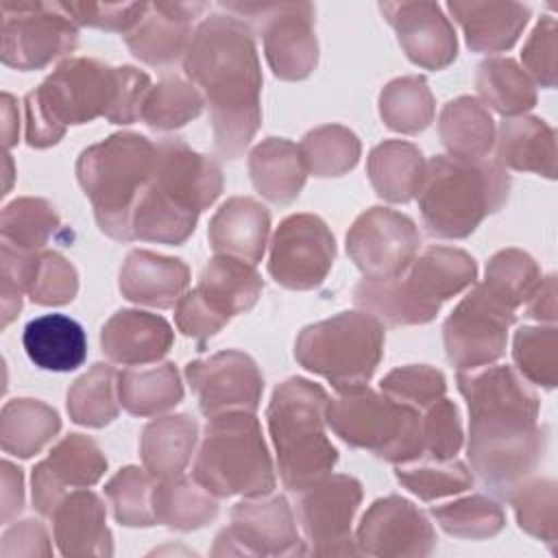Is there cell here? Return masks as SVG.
Returning <instances> with one entry per match:
<instances>
[{
    "label": "cell",
    "mask_w": 558,
    "mask_h": 558,
    "mask_svg": "<svg viewBox=\"0 0 558 558\" xmlns=\"http://www.w3.org/2000/svg\"><path fill=\"white\" fill-rule=\"evenodd\" d=\"M307 174L314 177H342L360 161L357 135L340 124H323L305 133L299 144Z\"/></svg>",
    "instance_id": "obj_44"
},
{
    "label": "cell",
    "mask_w": 558,
    "mask_h": 558,
    "mask_svg": "<svg viewBox=\"0 0 558 558\" xmlns=\"http://www.w3.org/2000/svg\"><path fill=\"white\" fill-rule=\"evenodd\" d=\"M61 429V418L54 408L39 399H11L0 414V447L9 456L33 458Z\"/></svg>",
    "instance_id": "obj_37"
},
{
    "label": "cell",
    "mask_w": 558,
    "mask_h": 558,
    "mask_svg": "<svg viewBox=\"0 0 558 558\" xmlns=\"http://www.w3.org/2000/svg\"><path fill=\"white\" fill-rule=\"evenodd\" d=\"M510 174L497 161L436 155L425 161L416 203L425 233L438 240L469 238L510 196Z\"/></svg>",
    "instance_id": "obj_5"
},
{
    "label": "cell",
    "mask_w": 558,
    "mask_h": 558,
    "mask_svg": "<svg viewBox=\"0 0 558 558\" xmlns=\"http://www.w3.org/2000/svg\"><path fill=\"white\" fill-rule=\"evenodd\" d=\"M541 279V268L532 255L521 248H504L488 259L482 286L517 312L532 296Z\"/></svg>",
    "instance_id": "obj_47"
},
{
    "label": "cell",
    "mask_w": 558,
    "mask_h": 558,
    "mask_svg": "<svg viewBox=\"0 0 558 558\" xmlns=\"http://www.w3.org/2000/svg\"><path fill=\"white\" fill-rule=\"evenodd\" d=\"M78 46V24L61 2L2 0V63L41 70Z\"/></svg>",
    "instance_id": "obj_13"
},
{
    "label": "cell",
    "mask_w": 558,
    "mask_h": 558,
    "mask_svg": "<svg viewBox=\"0 0 558 558\" xmlns=\"http://www.w3.org/2000/svg\"><path fill=\"white\" fill-rule=\"evenodd\" d=\"M514 320V310L495 299L482 283H473L442 325L449 364L458 371L495 364L506 355L508 329Z\"/></svg>",
    "instance_id": "obj_14"
},
{
    "label": "cell",
    "mask_w": 558,
    "mask_h": 558,
    "mask_svg": "<svg viewBox=\"0 0 558 558\" xmlns=\"http://www.w3.org/2000/svg\"><path fill=\"white\" fill-rule=\"evenodd\" d=\"M523 72L534 85L545 89L556 87L558 81V24L551 15H543L530 33L523 52Z\"/></svg>",
    "instance_id": "obj_54"
},
{
    "label": "cell",
    "mask_w": 558,
    "mask_h": 558,
    "mask_svg": "<svg viewBox=\"0 0 558 558\" xmlns=\"http://www.w3.org/2000/svg\"><path fill=\"white\" fill-rule=\"evenodd\" d=\"M262 290V275L253 264L227 255H214L205 264L196 288L190 292L211 316L227 325L233 316L253 310Z\"/></svg>",
    "instance_id": "obj_28"
},
{
    "label": "cell",
    "mask_w": 558,
    "mask_h": 558,
    "mask_svg": "<svg viewBox=\"0 0 558 558\" xmlns=\"http://www.w3.org/2000/svg\"><path fill=\"white\" fill-rule=\"evenodd\" d=\"M421 442L423 458H456L464 445V432L460 410L453 401L442 397L421 412Z\"/></svg>",
    "instance_id": "obj_53"
},
{
    "label": "cell",
    "mask_w": 558,
    "mask_h": 558,
    "mask_svg": "<svg viewBox=\"0 0 558 558\" xmlns=\"http://www.w3.org/2000/svg\"><path fill=\"white\" fill-rule=\"evenodd\" d=\"M153 512L157 523L179 532H192L218 517V501L194 477L177 475L155 482Z\"/></svg>",
    "instance_id": "obj_38"
},
{
    "label": "cell",
    "mask_w": 558,
    "mask_h": 558,
    "mask_svg": "<svg viewBox=\"0 0 558 558\" xmlns=\"http://www.w3.org/2000/svg\"><path fill=\"white\" fill-rule=\"evenodd\" d=\"M153 159L155 144L133 131L113 133L78 155L76 179L105 235L131 242V216L150 177Z\"/></svg>",
    "instance_id": "obj_8"
},
{
    "label": "cell",
    "mask_w": 558,
    "mask_h": 558,
    "mask_svg": "<svg viewBox=\"0 0 558 558\" xmlns=\"http://www.w3.org/2000/svg\"><path fill=\"white\" fill-rule=\"evenodd\" d=\"M61 7L78 26L124 35L142 20L148 2H61Z\"/></svg>",
    "instance_id": "obj_55"
},
{
    "label": "cell",
    "mask_w": 558,
    "mask_h": 558,
    "mask_svg": "<svg viewBox=\"0 0 558 558\" xmlns=\"http://www.w3.org/2000/svg\"><path fill=\"white\" fill-rule=\"evenodd\" d=\"M447 11L462 26L466 46L486 54L510 50L530 20V7L512 0H453Z\"/></svg>",
    "instance_id": "obj_30"
},
{
    "label": "cell",
    "mask_w": 558,
    "mask_h": 558,
    "mask_svg": "<svg viewBox=\"0 0 558 558\" xmlns=\"http://www.w3.org/2000/svg\"><path fill=\"white\" fill-rule=\"evenodd\" d=\"M514 368L530 384L554 390L558 384V329L554 325H523L512 338Z\"/></svg>",
    "instance_id": "obj_50"
},
{
    "label": "cell",
    "mask_w": 558,
    "mask_h": 558,
    "mask_svg": "<svg viewBox=\"0 0 558 558\" xmlns=\"http://www.w3.org/2000/svg\"><path fill=\"white\" fill-rule=\"evenodd\" d=\"M155 482L146 469L124 466L105 484V495L120 525L150 527L157 523L153 512Z\"/></svg>",
    "instance_id": "obj_51"
},
{
    "label": "cell",
    "mask_w": 558,
    "mask_h": 558,
    "mask_svg": "<svg viewBox=\"0 0 558 558\" xmlns=\"http://www.w3.org/2000/svg\"><path fill=\"white\" fill-rule=\"evenodd\" d=\"M70 421L83 427H105L120 412L118 371L111 364L98 362L83 373L68 390Z\"/></svg>",
    "instance_id": "obj_41"
},
{
    "label": "cell",
    "mask_w": 558,
    "mask_h": 558,
    "mask_svg": "<svg viewBox=\"0 0 558 558\" xmlns=\"http://www.w3.org/2000/svg\"><path fill=\"white\" fill-rule=\"evenodd\" d=\"M495 120L473 96L449 100L438 116V135L451 157L484 159L495 146Z\"/></svg>",
    "instance_id": "obj_35"
},
{
    "label": "cell",
    "mask_w": 558,
    "mask_h": 558,
    "mask_svg": "<svg viewBox=\"0 0 558 558\" xmlns=\"http://www.w3.org/2000/svg\"><path fill=\"white\" fill-rule=\"evenodd\" d=\"M327 401L325 388L305 377H290L272 390L266 408L268 432L281 484L290 493L316 484L338 462V449L325 429Z\"/></svg>",
    "instance_id": "obj_7"
},
{
    "label": "cell",
    "mask_w": 558,
    "mask_h": 558,
    "mask_svg": "<svg viewBox=\"0 0 558 558\" xmlns=\"http://www.w3.org/2000/svg\"><path fill=\"white\" fill-rule=\"evenodd\" d=\"M198 442V423L190 414H166L150 421L140 436V458L155 480L183 475Z\"/></svg>",
    "instance_id": "obj_34"
},
{
    "label": "cell",
    "mask_w": 558,
    "mask_h": 558,
    "mask_svg": "<svg viewBox=\"0 0 558 558\" xmlns=\"http://www.w3.org/2000/svg\"><path fill=\"white\" fill-rule=\"evenodd\" d=\"M198 410L211 418L225 412H257L264 377L257 362L238 349L218 351L185 366Z\"/></svg>",
    "instance_id": "obj_19"
},
{
    "label": "cell",
    "mask_w": 558,
    "mask_h": 558,
    "mask_svg": "<svg viewBox=\"0 0 558 558\" xmlns=\"http://www.w3.org/2000/svg\"><path fill=\"white\" fill-rule=\"evenodd\" d=\"M436 541L427 514L399 495L375 499L355 530L357 551L377 558H423L434 551Z\"/></svg>",
    "instance_id": "obj_20"
},
{
    "label": "cell",
    "mask_w": 558,
    "mask_h": 558,
    "mask_svg": "<svg viewBox=\"0 0 558 558\" xmlns=\"http://www.w3.org/2000/svg\"><path fill=\"white\" fill-rule=\"evenodd\" d=\"M150 87V76L133 65L65 59L24 96V140L31 148H50L61 142L68 126L96 118L133 124Z\"/></svg>",
    "instance_id": "obj_3"
},
{
    "label": "cell",
    "mask_w": 558,
    "mask_h": 558,
    "mask_svg": "<svg viewBox=\"0 0 558 558\" xmlns=\"http://www.w3.org/2000/svg\"><path fill=\"white\" fill-rule=\"evenodd\" d=\"M362 484L353 475L329 473L296 493V519L318 556L360 554L353 538V519L362 504Z\"/></svg>",
    "instance_id": "obj_16"
},
{
    "label": "cell",
    "mask_w": 558,
    "mask_h": 558,
    "mask_svg": "<svg viewBox=\"0 0 558 558\" xmlns=\"http://www.w3.org/2000/svg\"><path fill=\"white\" fill-rule=\"evenodd\" d=\"M220 163L179 137L155 144L150 177L131 216V242L183 244L198 216L220 196Z\"/></svg>",
    "instance_id": "obj_4"
},
{
    "label": "cell",
    "mask_w": 558,
    "mask_h": 558,
    "mask_svg": "<svg viewBox=\"0 0 558 558\" xmlns=\"http://www.w3.org/2000/svg\"><path fill=\"white\" fill-rule=\"evenodd\" d=\"M429 514L447 534L469 541L490 538L506 525L504 508L486 495H469L456 501L432 506Z\"/></svg>",
    "instance_id": "obj_48"
},
{
    "label": "cell",
    "mask_w": 558,
    "mask_h": 558,
    "mask_svg": "<svg viewBox=\"0 0 558 558\" xmlns=\"http://www.w3.org/2000/svg\"><path fill=\"white\" fill-rule=\"evenodd\" d=\"M248 174L255 192L275 205L296 201L307 179L299 146L286 137L259 142L248 153Z\"/></svg>",
    "instance_id": "obj_33"
},
{
    "label": "cell",
    "mask_w": 558,
    "mask_h": 558,
    "mask_svg": "<svg viewBox=\"0 0 558 558\" xmlns=\"http://www.w3.org/2000/svg\"><path fill=\"white\" fill-rule=\"evenodd\" d=\"M192 477L216 497L272 493L275 464L253 412H225L207 418Z\"/></svg>",
    "instance_id": "obj_9"
},
{
    "label": "cell",
    "mask_w": 558,
    "mask_h": 558,
    "mask_svg": "<svg viewBox=\"0 0 558 558\" xmlns=\"http://www.w3.org/2000/svg\"><path fill=\"white\" fill-rule=\"evenodd\" d=\"M421 233L414 220L390 207H371L347 233V253L364 279L401 275L418 255Z\"/></svg>",
    "instance_id": "obj_17"
},
{
    "label": "cell",
    "mask_w": 558,
    "mask_h": 558,
    "mask_svg": "<svg viewBox=\"0 0 558 558\" xmlns=\"http://www.w3.org/2000/svg\"><path fill=\"white\" fill-rule=\"evenodd\" d=\"M386 342V325L364 310L340 312L301 329L296 362L336 390L364 386L375 375Z\"/></svg>",
    "instance_id": "obj_10"
},
{
    "label": "cell",
    "mask_w": 558,
    "mask_h": 558,
    "mask_svg": "<svg viewBox=\"0 0 558 558\" xmlns=\"http://www.w3.org/2000/svg\"><path fill=\"white\" fill-rule=\"evenodd\" d=\"M262 35L264 54L281 81H303L318 65L312 2H220Z\"/></svg>",
    "instance_id": "obj_12"
},
{
    "label": "cell",
    "mask_w": 558,
    "mask_h": 558,
    "mask_svg": "<svg viewBox=\"0 0 558 558\" xmlns=\"http://www.w3.org/2000/svg\"><path fill=\"white\" fill-rule=\"evenodd\" d=\"M2 288L26 294L37 305H65L78 292L76 268L54 251L22 253L0 246Z\"/></svg>",
    "instance_id": "obj_24"
},
{
    "label": "cell",
    "mask_w": 558,
    "mask_h": 558,
    "mask_svg": "<svg viewBox=\"0 0 558 558\" xmlns=\"http://www.w3.org/2000/svg\"><path fill=\"white\" fill-rule=\"evenodd\" d=\"M436 100L423 76H399L379 94V116L390 131L414 135L434 120Z\"/></svg>",
    "instance_id": "obj_43"
},
{
    "label": "cell",
    "mask_w": 558,
    "mask_h": 558,
    "mask_svg": "<svg viewBox=\"0 0 558 558\" xmlns=\"http://www.w3.org/2000/svg\"><path fill=\"white\" fill-rule=\"evenodd\" d=\"M24 508V475L22 469L2 460V523H9Z\"/></svg>",
    "instance_id": "obj_57"
},
{
    "label": "cell",
    "mask_w": 558,
    "mask_h": 558,
    "mask_svg": "<svg viewBox=\"0 0 558 558\" xmlns=\"http://www.w3.org/2000/svg\"><path fill=\"white\" fill-rule=\"evenodd\" d=\"M207 9V2H148L142 20L124 33V41L142 63L168 68L185 57L194 22Z\"/></svg>",
    "instance_id": "obj_23"
},
{
    "label": "cell",
    "mask_w": 558,
    "mask_h": 558,
    "mask_svg": "<svg viewBox=\"0 0 558 558\" xmlns=\"http://www.w3.org/2000/svg\"><path fill=\"white\" fill-rule=\"evenodd\" d=\"M379 390L397 403L425 410L447 392L445 375L427 364H408L392 368L381 377Z\"/></svg>",
    "instance_id": "obj_52"
},
{
    "label": "cell",
    "mask_w": 558,
    "mask_h": 558,
    "mask_svg": "<svg viewBox=\"0 0 558 558\" xmlns=\"http://www.w3.org/2000/svg\"><path fill=\"white\" fill-rule=\"evenodd\" d=\"M519 527L551 551L558 543V486L554 480L521 482L508 497Z\"/></svg>",
    "instance_id": "obj_49"
},
{
    "label": "cell",
    "mask_w": 558,
    "mask_h": 558,
    "mask_svg": "<svg viewBox=\"0 0 558 558\" xmlns=\"http://www.w3.org/2000/svg\"><path fill=\"white\" fill-rule=\"evenodd\" d=\"M183 70L209 107L216 153L238 159L262 124V68L253 28L231 13L201 20Z\"/></svg>",
    "instance_id": "obj_2"
},
{
    "label": "cell",
    "mask_w": 558,
    "mask_h": 558,
    "mask_svg": "<svg viewBox=\"0 0 558 558\" xmlns=\"http://www.w3.org/2000/svg\"><path fill=\"white\" fill-rule=\"evenodd\" d=\"M187 286L190 268L185 262L146 248H135L124 257L118 279L126 301L157 310L174 307L187 292Z\"/></svg>",
    "instance_id": "obj_27"
},
{
    "label": "cell",
    "mask_w": 558,
    "mask_h": 558,
    "mask_svg": "<svg viewBox=\"0 0 558 558\" xmlns=\"http://www.w3.org/2000/svg\"><path fill=\"white\" fill-rule=\"evenodd\" d=\"M270 233V211L251 196L225 201L209 220L207 240L216 255L257 264L264 257Z\"/></svg>",
    "instance_id": "obj_29"
},
{
    "label": "cell",
    "mask_w": 558,
    "mask_h": 558,
    "mask_svg": "<svg viewBox=\"0 0 558 558\" xmlns=\"http://www.w3.org/2000/svg\"><path fill=\"white\" fill-rule=\"evenodd\" d=\"M61 231V218L46 198L22 196L11 201L0 216L2 244H9L22 253H37L57 238Z\"/></svg>",
    "instance_id": "obj_42"
},
{
    "label": "cell",
    "mask_w": 558,
    "mask_h": 558,
    "mask_svg": "<svg viewBox=\"0 0 558 558\" xmlns=\"http://www.w3.org/2000/svg\"><path fill=\"white\" fill-rule=\"evenodd\" d=\"M480 102L504 118L525 116L536 105V85L510 57H488L477 65Z\"/></svg>",
    "instance_id": "obj_40"
},
{
    "label": "cell",
    "mask_w": 558,
    "mask_h": 558,
    "mask_svg": "<svg viewBox=\"0 0 558 558\" xmlns=\"http://www.w3.org/2000/svg\"><path fill=\"white\" fill-rule=\"evenodd\" d=\"M203 107L205 98L192 81L168 76L148 89L140 120L155 131H174L198 118Z\"/></svg>",
    "instance_id": "obj_45"
},
{
    "label": "cell",
    "mask_w": 558,
    "mask_h": 558,
    "mask_svg": "<svg viewBox=\"0 0 558 558\" xmlns=\"http://www.w3.org/2000/svg\"><path fill=\"white\" fill-rule=\"evenodd\" d=\"M397 482L416 495L423 501H434L449 495H460L469 490L475 482L471 469L456 460H434V458H418L412 462L397 464L395 469Z\"/></svg>",
    "instance_id": "obj_46"
},
{
    "label": "cell",
    "mask_w": 558,
    "mask_h": 558,
    "mask_svg": "<svg viewBox=\"0 0 558 558\" xmlns=\"http://www.w3.org/2000/svg\"><path fill=\"white\" fill-rule=\"evenodd\" d=\"M61 556H111L113 536L107 527L102 499L87 488H74L50 514Z\"/></svg>",
    "instance_id": "obj_26"
},
{
    "label": "cell",
    "mask_w": 558,
    "mask_h": 558,
    "mask_svg": "<svg viewBox=\"0 0 558 558\" xmlns=\"http://www.w3.org/2000/svg\"><path fill=\"white\" fill-rule=\"evenodd\" d=\"M231 523L214 541L211 556H305L294 512L283 495L244 497L231 512Z\"/></svg>",
    "instance_id": "obj_15"
},
{
    "label": "cell",
    "mask_w": 558,
    "mask_h": 558,
    "mask_svg": "<svg viewBox=\"0 0 558 558\" xmlns=\"http://www.w3.org/2000/svg\"><path fill=\"white\" fill-rule=\"evenodd\" d=\"M120 405L133 416H157L183 399V384L172 362L118 373Z\"/></svg>",
    "instance_id": "obj_39"
},
{
    "label": "cell",
    "mask_w": 558,
    "mask_h": 558,
    "mask_svg": "<svg viewBox=\"0 0 558 558\" xmlns=\"http://www.w3.org/2000/svg\"><path fill=\"white\" fill-rule=\"evenodd\" d=\"M0 556H52V545L44 523L37 519H24L9 525L2 534Z\"/></svg>",
    "instance_id": "obj_56"
},
{
    "label": "cell",
    "mask_w": 558,
    "mask_h": 558,
    "mask_svg": "<svg viewBox=\"0 0 558 558\" xmlns=\"http://www.w3.org/2000/svg\"><path fill=\"white\" fill-rule=\"evenodd\" d=\"M556 275H547L541 279L532 296L525 301V316L534 318L538 323H556L558 310H556Z\"/></svg>",
    "instance_id": "obj_58"
},
{
    "label": "cell",
    "mask_w": 558,
    "mask_h": 558,
    "mask_svg": "<svg viewBox=\"0 0 558 558\" xmlns=\"http://www.w3.org/2000/svg\"><path fill=\"white\" fill-rule=\"evenodd\" d=\"M325 418L331 432L353 449L403 464L423 458L421 410L403 405L366 384L338 390L327 401Z\"/></svg>",
    "instance_id": "obj_11"
},
{
    "label": "cell",
    "mask_w": 558,
    "mask_h": 558,
    "mask_svg": "<svg viewBox=\"0 0 558 558\" xmlns=\"http://www.w3.org/2000/svg\"><path fill=\"white\" fill-rule=\"evenodd\" d=\"M20 135V111L17 102L11 94H2V144L9 150L11 146L17 144Z\"/></svg>",
    "instance_id": "obj_59"
},
{
    "label": "cell",
    "mask_w": 558,
    "mask_h": 558,
    "mask_svg": "<svg viewBox=\"0 0 558 558\" xmlns=\"http://www.w3.org/2000/svg\"><path fill=\"white\" fill-rule=\"evenodd\" d=\"M22 344L28 360L41 371L70 373L87 357L85 329L65 314H44L28 320Z\"/></svg>",
    "instance_id": "obj_32"
},
{
    "label": "cell",
    "mask_w": 558,
    "mask_h": 558,
    "mask_svg": "<svg viewBox=\"0 0 558 558\" xmlns=\"http://www.w3.org/2000/svg\"><path fill=\"white\" fill-rule=\"evenodd\" d=\"M475 279L477 264L466 251L429 246L392 279H362L353 290V303L388 327L425 325L445 301L471 288Z\"/></svg>",
    "instance_id": "obj_6"
},
{
    "label": "cell",
    "mask_w": 558,
    "mask_h": 558,
    "mask_svg": "<svg viewBox=\"0 0 558 558\" xmlns=\"http://www.w3.org/2000/svg\"><path fill=\"white\" fill-rule=\"evenodd\" d=\"M107 471V458L98 442L85 434H68L37 462L31 475L33 506L50 517L70 488H89Z\"/></svg>",
    "instance_id": "obj_21"
},
{
    "label": "cell",
    "mask_w": 558,
    "mask_h": 558,
    "mask_svg": "<svg viewBox=\"0 0 558 558\" xmlns=\"http://www.w3.org/2000/svg\"><path fill=\"white\" fill-rule=\"evenodd\" d=\"M336 240L327 222L314 214L283 218L270 240L268 275L288 290H314L329 275Z\"/></svg>",
    "instance_id": "obj_18"
},
{
    "label": "cell",
    "mask_w": 558,
    "mask_h": 558,
    "mask_svg": "<svg viewBox=\"0 0 558 558\" xmlns=\"http://www.w3.org/2000/svg\"><path fill=\"white\" fill-rule=\"evenodd\" d=\"M458 390L469 405L471 473L506 499L543 460L547 427L538 423L541 399L532 384L506 364L458 371Z\"/></svg>",
    "instance_id": "obj_1"
},
{
    "label": "cell",
    "mask_w": 558,
    "mask_h": 558,
    "mask_svg": "<svg viewBox=\"0 0 558 558\" xmlns=\"http://www.w3.org/2000/svg\"><path fill=\"white\" fill-rule=\"evenodd\" d=\"M425 170L418 146L403 140L377 144L366 159V174L375 194L388 203H408L414 198Z\"/></svg>",
    "instance_id": "obj_36"
},
{
    "label": "cell",
    "mask_w": 558,
    "mask_h": 558,
    "mask_svg": "<svg viewBox=\"0 0 558 558\" xmlns=\"http://www.w3.org/2000/svg\"><path fill=\"white\" fill-rule=\"evenodd\" d=\"M379 11L395 28L405 57L425 70H442L458 57V37L436 2H381Z\"/></svg>",
    "instance_id": "obj_22"
},
{
    "label": "cell",
    "mask_w": 558,
    "mask_h": 558,
    "mask_svg": "<svg viewBox=\"0 0 558 558\" xmlns=\"http://www.w3.org/2000/svg\"><path fill=\"white\" fill-rule=\"evenodd\" d=\"M174 344L170 323L142 310H118L100 329V349L109 362L144 366L159 362Z\"/></svg>",
    "instance_id": "obj_25"
},
{
    "label": "cell",
    "mask_w": 558,
    "mask_h": 558,
    "mask_svg": "<svg viewBox=\"0 0 558 558\" xmlns=\"http://www.w3.org/2000/svg\"><path fill=\"white\" fill-rule=\"evenodd\" d=\"M495 155L501 168L556 179V131L541 118H504L495 133Z\"/></svg>",
    "instance_id": "obj_31"
}]
</instances>
